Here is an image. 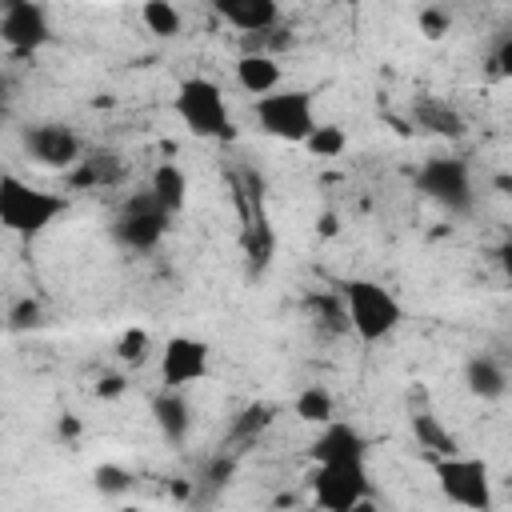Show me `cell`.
<instances>
[{
	"mask_svg": "<svg viewBox=\"0 0 512 512\" xmlns=\"http://www.w3.org/2000/svg\"><path fill=\"white\" fill-rule=\"evenodd\" d=\"M340 304L348 332H356L360 344H384L400 324H404V304L368 276H352L340 284Z\"/></svg>",
	"mask_w": 512,
	"mask_h": 512,
	"instance_id": "1",
	"label": "cell"
},
{
	"mask_svg": "<svg viewBox=\"0 0 512 512\" xmlns=\"http://www.w3.org/2000/svg\"><path fill=\"white\" fill-rule=\"evenodd\" d=\"M64 212H68V200L60 192L36 188L16 172H0V228L4 232L20 236V240H36Z\"/></svg>",
	"mask_w": 512,
	"mask_h": 512,
	"instance_id": "2",
	"label": "cell"
},
{
	"mask_svg": "<svg viewBox=\"0 0 512 512\" xmlns=\"http://www.w3.org/2000/svg\"><path fill=\"white\" fill-rule=\"evenodd\" d=\"M172 108L180 116V124L200 136V140H228L232 136V112H228V96L216 80L208 76H184L176 84Z\"/></svg>",
	"mask_w": 512,
	"mask_h": 512,
	"instance_id": "3",
	"label": "cell"
},
{
	"mask_svg": "<svg viewBox=\"0 0 512 512\" xmlns=\"http://www.w3.org/2000/svg\"><path fill=\"white\" fill-rule=\"evenodd\" d=\"M252 112H256L260 132L272 140H284V144H304V136L316 128V104H312V92H304V88L280 84V88L256 96Z\"/></svg>",
	"mask_w": 512,
	"mask_h": 512,
	"instance_id": "4",
	"label": "cell"
},
{
	"mask_svg": "<svg viewBox=\"0 0 512 512\" xmlns=\"http://www.w3.org/2000/svg\"><path fill=\"white\" fill-rule=\"evenodd\" d=\"M312 500L328 512H356L368 508V468L364 460H316L308 476Z\"/></svg>",
	"mask_w": 512,
	"mask_h": 512,
	"instance_id": "5",
	"label": "cell"
},
{
	"mask_svg": "<svg viewBox=\"0 0 512 512\" xmlns=\"http://www.w3.org/2000/svg\"><path fill=\"white\" fill-rule=\"evenodd\" d=\"M432 472H436L440 492H444L452 504L472 508V512H488V508H492V472H488L484 460L448 452V456H436V460H432Z\"/></svg>",
	"mask_w": 512,
	"mask_h": 512,
	"instance_id": "6",
	"label": "cell"
},
{
	"mask_svg": "<svg viewBox=\"0 0 512 512\" xmlns=\"http://www.w3.org/2000/svg\"><path fill=\"white\" fill-rule=\"evenodd\" d=\"M168 220H172V212H164V208L156 204V196L144 188L140 196H132V200L120 208V216H116V224H112V236H116L124 248H132V252H152V248L164 240Z\"/></svg>",
	"mask_w": 512,
	"mask_h": 512,
	"instance_id": "7",
	"label": "cell"
},
{
	"mask_svg": "<svg viewBox=\"0 0 512 512\" xmlns=\"http://www.w3.org/2000/svg\"><path fill=\"white\" fill-rule=\"evenodd\" d=\"M212 364V348L196 336H168L160 344V384L164 388H192L208 376Z\"/></svg>",
	"mask_w": 512,
	"mask_h": 512,
	"instance_id": "8",
	"label": "cell"
},
{
	"mask_svg": "<svg viewBox=\"0 0 512 512\" xmlns=\"http://www.w3.org/2000/svg\"><path fill=\"white\" fill-rule=\"evenodd\" d=\"M420 192L436 204H444L448 212H468L472 208V176H468V164L464 160H448V156H436L420 168L416 176Z\"/></svg>",
	"mask_w": 512,
	"mask_h": 512,
	"instance_id": "9",
	"label": "cell"
},
{
	"mask_svg": "<svg viewBox=\"0 0 512 512\" xmlns=\"http://www.w3.org/2000/svg\"><path fill=\"white\" fill-rule=\"evenodd\" d=\"M0 40L12 52H36L52 40V20L40 0H16L0 8Z\"/></svg>",
	"mask_w": 512,
	"mask_h": 512,
	"instance_id": "10",
	"label": "cell"
},
{
	"mask_svg": "<svg viewBox=\"0 0 512 512\" xmlns=\"http://www.w3.org/2000/svg\"><path fill=\"white\" fill-rule=\"evenodd\" d=\"M24 148L44 168H76L80 164V136L68 124H36V128H28Z\"/></svg>",
	"mask_w": 512,
	"mask_h": 512,
	"instance_id": "11",
	"label": "cell"
},
{
	"mask_svg": "<svg viewBox=\"0 0 512 512\" xmlns=\"http://www.w3.org/2000/svg\"><path fill=\"white\" fill-rule=\"evenodd\" d=\"M212 12L244 36H268L280 24V0H212Z\"/></svg>",
	"mask_w": 512,
	"mask_h": 512,
	"instance_id": "12",
	"label": "cell"
},
{
	"mask_svg": "<svg viewBox=\"0 0 512 512\" xmlns=\"http://www.w3.org/2000/svg\"><path fill=\"white\" fill-rule=\"evenodd\" d=\"M312 460H368V440L352 424H340L332 416L328 424H320V436L312 440Z\"/></svg>",
	"mask_w": 512,
	"mask_h": 512,
	"instance_id": "13",
	"label": "cell"
},
{
	"mask_svg": "<svg viewBox=\"0 0 512 512\" xmlns=\"http://www.w3.org/2000/svg\"><path fill=\"white\" fill-rule=\"evenodd\" d=\"M236 84L256 100L272 88H280V60L272 52H240L236 60Z\"/></svg>",
	"mask_w": 512,
	"mask_h": 512,
	"instance_id": "14",
	"label": "cell"
},
{
	"mask_svg": "<svg viewBox=\"0 0 512 512\" xmlns=\"http://www.w3.org/2000/svg\"><path fill=\"white\" fill-rule=\"evenodd\" d=\"M464 384H468V392L480 396V400H500V396L508 392V372H504V364H496L492 356H472L468 368H464Z\"/></svg>",
	"mask_w": 512,
	"mask_h": 512,
	"instance_id": "15",
	"label": "cell"
},
{
	"mask_svg": "<svg viewBox=\"0 0 512 512\" xmlns=\"http://www.w3.org/2000/svg\"><path fill=\"white\" fill-rule=\"evenodd\" d=\"M152 412H156V424H160V432H164L168 440H184V436H188V428H192V408H188V400H184L180 388H164V392L156 396Z\"/></svg>",
	"mask_w": 512,
	"mask_h": 512,
	"instance_id": "16",
	"label": "cell"
},
{
	"mask_svg": "<svg viewBox=\"0 0 512 512\" xmlns=\"http://www.w3.org/2000/svg\"><path fill=\"white\" fill-rule=\"evenodd\" d=\"M148 192L156 196V204L164 208V212H180L184 208V200H188V176H184V168H176V164H156V172H152V180H148Z\"/></svg>",
	"mask_w": 512,
	"mask_h": 512,
	"instance_id": "17",
	"label": "cell"
},
{
	"mask_svg": "<svg viewBox=\"0 0 512 512\" xmlns=\"http://www.w3.org/2000/svg\"><path fill=\"white\" fill-rule=\"evenodd\" d=\"M140 24L156 40H176L184 32V16H180V8L172 0H144L140 4Z\"/></svg>",
	"mask_w": 512,
	"mask_h": 512,
	"instance_id": "18",
	"label": "cell"
},
{
	"mask_svg": "<svg viewBox=\"0 0 512 512\" xmlns=\"http://www.w3.org/2000/svg\"><path fill=\"white\" fill-rule=\"evenodd\" d=\"M292 412H296V420L320 428V424H328V420L336 416V400H332V392H328L324 384H308V388H300Z\"/></svg>",
	"mask_w": 512,
	"mask_h": 512,
	"instance_id": "19",
	"label": "cell"
},
{
	"mask_svg": "<svg viewBox=\"0 0 512 512\" xmlns=\"http://www.w3.org/2000/svg\"><path fill=\"white\" fill-rule=\"evenodd\" d=\"M412 432H416V440L424 444V448H432L436 456H448V452H460V444H456V436L432 416V412H416L412 416Z\"/></svg>",
	"mask_w": 512,
	"mask_h": 512,
	"instance_id": "20",
	"label": "cell"
},
{
	"mask_svg": "<svg viewBox=\"0 0 512 512\" xmlns=\"http://www.w3.org/2000/svg\"><path fill=\"white\" fill-rule=\"evenodd\" d=\"M304 148H308L312 156H320V160H332V156H340V152L348 148V136H344L340 124H316V128L304 136Z\"/></svg>",
	"mask_w": 512,
	"mask_h": 512,
	"instance_id": "21",
	"label": "cell"
},
{
	"mask_svg": "<svg viewBox=\"0 0 512 512\" xmlns=\"http://www.w3.org/2000/svg\"><path fill=\"white\" fill-rule=\"evenodd\" d=\"M420 124L428 128V132H436V136H460L464 132V120L448 108V104H436V100H428V104H420Z\"/></svg>",
	"mask_w": 512,
	"mask_h": 512,
	"instance_id": "22",
	"label": "cell"
},
{
	"mask_svg": "<svg viewBox=\"0 0 512 512\" xmlns=\"http://www.w3.org/2000/svg\"><path fill=\"white\" fill-rule=\"evenodd\" d=\"M116 356H120L124 364H140V360L148 356V332H144V328H128V332L116 340Z\"/></svg>",
	"mask_w": 512,
	"mask_h": 512,
	"instance_id": "23",
	"label": "cell"
},
{
	"mask_svg": "<svg viewBox=\"0 0 512 512\" xmlns=\"http://www.w3.org/2000/svg\"><path fill=\"white\" fill-rule=\"evenodd\" d=\"M40 320H44V312H40V304H36V300H20V304H12V312H8V324H12L16 332L36 328Z\"/></svg>",
	"mask_w": 512,
	"mask_h": 512,
	"instance_id": "24",
	"label": "cell"
},
{
	"mask_svg": "<svg viewBox=\"0 0 512 512\" xmlns=\"http://www.w3.org/2000/svg\"><path fill=\"white\" fill-rule=\"evenodd\" d=\"M448 28H452V16H448V12H440V8H424V12H420V32H424L428 40H440Z\"/></svg>",
	"mask_w": 512,
	"mask_h": 512,
	"instance_id": "25",
	"label": "cell"
},
{
	"mask_svg": "<svg viewBox=\"0 0 512 512\" xmlns=\"http://www.w3.org/2000/svg\"><path fill=\"white\" fill-rule=\"evenodd\" d=\"M316 232H320V236H336V232H340V220H336L332 212H324V216L316 220Z\"/></svg>",
	"mask_w": 512,
	"mask_h": 512,
	"instance_id": "26",
	"label": "cell"
},
{
	"mask_svg": "<svg viewBox=\"0 0 512 512\" xmlns=\"http://www.w3.org/2000/svg\"><path fill=\"white\" fill-rule=\"evenodd\" d=\"M96 476H100V480H104V488H120V484H124V480H128V476H124V472H116V468H100V472H96Z\"/></svg>",
	"mask_w": 512,
	"mask_h": 512,
	"instance_id": "27",
	"label": "cell"
},
{
	"mask_svg": "<svg viewBox=\"0 0 512 512\" xmlns=\"http://www.w3.org/2000/svg\"><path fill=\"white\" fill-rule=\"evenodd\" d=\"M124 388V380L120 376H104V384H100V396H116Z\"/></svg>",
	"mask_w": 512,
	"mask_h": 512,
	"instance_id": "28",
	"label": "cell"
}]
</instances>
